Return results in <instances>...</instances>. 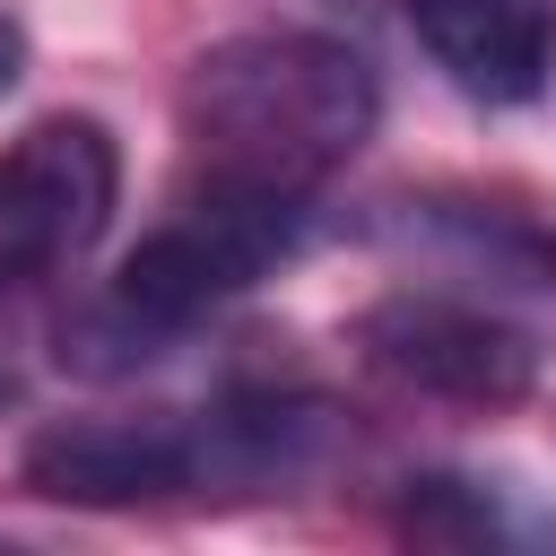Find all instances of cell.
Instances as JSON below:
<instances>
[{
	"mask_svg": "<svg viewBox=\"0 0 556 556\" xmlns=\"http://www.w3.org/2000/svg\"><path fill=\"white\" fill-rule=\"evenodd\" d=\"M113 191H122L113 130L87 113H52L0 156V243L26 269H61L113 226Z\"/></svg>",
	"mask_w": 556,
	"mask_h": 556,
	"instance_id": "3957f363",
	"label": "cell"
},
{
	"mask_svg": "<svg viewBox=\"0 0 556 556\" xmlns=\"http://www.w3.org/2000/svg\"><path fill=\"white\" fill-rule=\"evenodd\" d=\"M417 43L452 70V87L486 104H521L556 61V0H408Z\"/></svg>",
	"mask_w": 556,
	"mask_h": 556,
	"instance_id": "8992f818",
	"label": "cell"
},
{
	"mask_svg": "<svg viewBox=\"0 0 556 556\" xmlns=\"http://www.w3.org/2000/svg\"><path fill=\"white\" fill-rule=\"evenodd\" d=\"M400 530L443 539V547H504V539H530L539 521H513L478 478H417L408 504H400Z\"/></svg>",
	"mask_w": 556,
	"mask_h": 556,
	"instance_id": "52a82bcc",
	"label": "cell"
},
{
	"mask_svg": "<svg viewBox=\"0 0 556 556\" xmlns=\"http://www.w3.org/2000/svg\"><path fill=\"white\" fill-rule=\"evenodd\" d=\"M26 486L52 504H165L208 486L200 426L165 417H70L26 443Z\"/></svg>",
	"mask_w": 556,
	"mask_h": 556,
	"instance_id": "5b68a950",
	"label": "cell"
},
{
	"mask_svg": "<svg viewBox=\"0 0 556 556\" xmlns=\"http://www.w3.org/2000/svg\"><path fill=\"white\" fill-rule=\"evenodd\" d=\"M17 70H26V35L0 17V87H17Z\"/></svg>",
	"mask_w": 556,
	"mask_h": 556,
	"instance_id": "ba28073f",
	"label": "cell"
},
{
	"mask_svg": "<svg viewBox=\"0 0 556 556\" xmlns=\"http://www.w3.org/2000/svg\"><path fill=\"white\" fill-rule=\"evenodd\" d=\"M182 139L208 182L313 200L374 139V70L330 35H235L182 78Z\"/></svg>",
	"mask_w": 556,
	"mask_h": 556,
	"instance_id": "6da1fadb",
	"label": "cell"
},
{
	"mask_svg": "<svg viewBox=\"0 0 556 556\" xmlns=\"http://www.w3.org/2000/svg\"><path fill=\"white\" fill-rule=\"evenodd\" d=\"M356 339L382 374H400L408 391L460 400V408H513L539 382L530 330H513L504 313H478V304H443V295H391L356 321Z\"/></svg>",
	"mask_w": 556,
	"mask_h": 556,
	"instance_id": "277c9868",
	"label": "cell"
},
{
	"mask_svg": "<svg viewBox=\"0 0 556 556\" xmlns=\"http://www.w3.org/2000/svg\"><path fill=\"white\" fill-rule=\"evenodd\" d=\"M304 226V200L287 191H243V182H208L113 269V295H104V321L148 356V339H174L191 330L200 313H217L226 295H243Z\"/></svg>",
	"mask_w": 556,
	"mask_h": 556,
	"instance_id": "7a4b0ae2",
	"label": "cell"
}]
</instances>
